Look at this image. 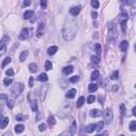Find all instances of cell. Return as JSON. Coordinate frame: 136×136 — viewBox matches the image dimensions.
<instances>
[{
  "label": "cell",
  "mask_w": 136,
  "mask_h": 136,
  "mask_svg": "<svg viewBox=\"0 0 136 136\" xmlns=\"http://www.w3.org/2000/svg\"><path fill=\"white\" fill-rule=\"evenodd\" d=\"M45 69H46V70H51L52 69V63L50 62V61H47V62L45 63Z\"/></svg>",
  "instance_id": "31"
},
{
  "label": "cell",
  "mask_w": 136,
  "mask_h": 136,
  "mask_svg": "<svg viewBox=\"0 0 136 136\" xmlns=\"http://www.w3.org/2000/svg\"><path fill=\"white\" fill-rule=\"evenodd\" d=\"M9 37H3L0 42V55H2L7 50V42H9Z\"/></svg>",
  "instance_id": "5"
},
{
  "label": "cell",
  "mask_w": 136,
  "mask_h": 136,
  "mask_svg": "<svg viewBox=\"0 0 136 136\" xmlns=\"http://www.w3.org/2000/svg\"><path fill=\"white\" fill-rule=\"evenodd\" d=\"M92 16H93V18H94V19H96V18L98 17V14H97V12H93V13H92Z\"/></svg>",
  "instance_id": "50"
},
{
  "label": "cell",
  "mask_w": 136,
  "mask_h": 136,
  "mask_svg": "<svg viewBox=\"0 0 136 136\" xmlns=\"http://www.w3.org/2000/svg\"><path fill=\"white\" fill-rule=\"evenodd\" d=\"M23 90V84L22 83H16L15 85H13L11 88V93L14 97H19L20 94Z\"/></svg>",
  "instance_id": "2"
},
{
  "label": "cell",
  "mask_w": 136,
  "mask_h": 136,
  "mask_svg": "<svg viewBox=\"0 0 136 136\" xmlns=\"http://www.w3.org/2000/svg\"><path fill=\"white\" fill-rule=\"evenodd\" d=\"M0 99H2V100H7V95H4V94H1V95H0Z\"/></svg>",
  "instance_id": "49"
},
{
  "label": "cell",
  "mask_w": 136,
  "mask_h": 136,
  "mask_svg": "<svg viewBox=\"0 0 136 136\" xmlns=\"http://www.w3.org/2000/svg\"><path fill=\"white\" fill-rule=\"evenodd\" d=\"M81 12V7H71L70 10H69V13H70V15L71 16H74V17H76L77 15L79 14V13Z\"/></svg>",
  "instance_id": "8"
},
{
  "label": "cell",
  "mask_w": 136,
  "mask_h": 136,
  "mask_svg": "<svg viewBox=\"0 0 136 136\" xmlns=\"http://www.w3.org/2000/svg\"><path fill=\"white\" fill-rule=\"evenodd\" d=\"M31 107H32V110H33L34 112H37V102H36L35 99L31 101Z\"/></svg>",
  "instance_id": "28"
},
{
  "label": "cell",
  "mask_w": 136,
  "mask_h": 136,
  "mask_svg": "<svg viewBox=\"0 0 136 136\" xmlns=\"http://www.w3.org/2000/svg\"><path fill=\"white\" fill-rule=\"evenodd\" d=\"M89 115L92 117H100L101 115H102V111L97 110V108H95V110H90Z\"/></svg>",
  "instance_id": "10"
},
{
  "label": "cell",
  "mask_w": 136,
  "mask_h": 136,
  "mask_svg": "<svg viewBox=\"0 0 136 136\" xmlns=\"http://www.w3.org/2000/svg\"><path fill=\"white\" fill-rule=\"evenodd\" d=\"M120 113H121V116L122 117L126 115V106H124V104H121L120 105Z\"/></svg>",
  "instance_id": "41"
},
{
  "label": "cell",
  "mask_w": 136,
  "mask_h": 136,
  "mask_svg": "<svg viewBox=\"0 0 136 136\" xmlns=\"http://www.w3.org/2000/svg\"><path fill=\"white\" fill-rule=\"evenodd\" d=\"M97 124V128H96V130H97L98 132H100L101 130L103 129V126H104V123H103L102 121H100V122H98V123H96Z\"/></svg>",
  "instance_id": "37"
},
{
  "label": "cell",
  "mask_w": 136,
  "mask_h": 136,
  "mask_svg": "<svg viewBox=\"0 0 136 136\" xmlns=\"http://www.w3.org/2000/svg\"><path fill=\"white\" fill-rule=\"evenodd\" d=\"M97 89H98V84L92 83V84L88 85V90H89L90 93H94V92H96Z\"/></svg>",
  "instance_id": "22"
},
{
  "label": "cell",
  "mask_w": 136,
  "mask_h": 136,
  "mask_svg": "<svg viewBox=\"0 0 136 136\" xmlns=\"http://www.w3.org/2000/svg\"><path fill=\"white\" fill-rule=\"evenodd\" d=\"M11 61H12V60H11V57H5L3 60V62H2V67H5L7 65H9V64L11 63Z\"/></svg>",
  "instance_id": "33"
},
{
  "label": "cell",
  "mask_w": 136,
  "mask_h": 136,
  "mask_svg": "<svg viewBox=\"0 0 136 136\" xmlns=\"http://www.w3.org/2000/svg\"><path fill=\"white\" fill-rule=\"evenodd\" d=\"M119 48H120L121 51L126 52L127 50H128V48H129V43H128L127 41H122L120 43V45H119Z\"/></svg>",
  "instance_id": "12"
},
{
  "label": "cell",
  "mask_w": 136,
  "mask_h": 136,
  "mask_svg": "<svg viewBox=\"0 0 136 136\" xmlns=\"http://www.w3.org/2000/svg\"><path fill=\"white\" fill-rule=\"evenodd\" d=\"M48 90V85H43L41 87V99L45 100V96H46V92Z\"/></svg>",
  "instance_id": "13"
},
{
  "label": "cell",
  "mask_w": 136,
  "mask_h": 136,
  "mask_svg": "<svg viewBox=\"0 0 136 136\" xmlns=\"http://www.w3.org/2000/svg\"><path fill=\"white\" fill-rule=\"evenodd\" d=\"M100 77V73L98 70H95L94 72L92 73V77H90V79H92V81H96V80H98Z\"/></svg>",
  "instance_id": "21"
},
{
  "label": "cell",
  "mask_w": 136,
  "mask_h": 136,
  "mask_svg": "<svg viewBox=\"0 0 136 136\" xmlns=\"http://www.w3.org/2000/svg\"><path fill=\"white\" fill-rule=\"evenodd\" d=\"M104 119H105V123L106 124H111L113 121V112L111 108H107L104 112Z\"/></svg>",
  "instance_id": "4"
},
{
  "label": "cell",
  "mask_w": 136,
  "mask_h": 136,
  "mask_svg": "<svg viewBox=\"0 0 136 136\" xmlns=\"http://www.w3.org/2000/svg\"><path fill=\"white\" fill-rule=\"evenodd\" d=\"M28 55H29V51H27V50H25V51L21 52V54H20V57H19L20 62H23V61H25L26 58L28 57Z\"/></svg>",
  "instance_id": "19"
},
{
  "label": "cell",
  "mask_w": 136,
  "mask_h": 136,
  "mask_svg": "<svg viewBox=\"0 0 136 136\" xmlns=\"http://www.w3.org/2000/svg\"><path fill=\"white\" fill-rule=\"evenodd\" d=\"M48 123H49L50 126H54V124H55L54 116H49V118H48Z\"/></svg>",
  "instance_id": "30"
},
{
  "label": "cell",
  "mask_w": 136,
  "mask_h": 136,
  "mask_svg": "<svg viewBox=\"0 0 136 136\" xmlns=\"http://www.w3.org/2000/svg\"><path fill=\"white\" fill-rule=\"evenodd\" d=\"M16 120H17V121H23V120H27V116L22 115V114H18V115H16Z\"/></svg>",
  "instance_id": "27"
},
{
  "label": "cell",
  "mask_w": 136,
  "mask_h": 136,
  "mask_svg": "<svg viewBox=\"0 0 136 136\" xmlns=\"http://www.w3.org/2000/svg\"><path fill=\"white\" fill-rule=\"evenodd\" d=\"M31 4V0H23V7H29Z\"/></svg>",
  "instance_id": "48"
},
{
  "label": "cell",
  "mask_w": 136,
  "mask_h": 136,
  "mask_svg": "<svg viewBox=\"0 0 136 136\" xmlns=\"http://www.w3.org/2000/svg\"><path fill=\"white\" fill-rule=\"evenodd\" d=\"M108 33H110L111 41H115L117 37V27L114 22H111L108 25Z\"/></svg>",
  "instance_id": "3"
},
{
  "label": "cell",
  "mask_w": 136,
  "mask_h": 136,
  "mask_svg": "<svg viewBox=\"0 0 136 136\" xmlns=\"http://www.w3.org/2000/svg\"><path fill=\"white\" fill-rule=\"evenodd\" d=\"M12 82H13V80L11 78H5L3 80V84L5 85V86H9L10 84H12Z\"/></svg>",
  "instance_id": "38"
},
{
  "label": "cell",
  "mask_w": 136,
  "mask_h": 136,
  "mask_svg": "<svg viewBox=\"0 0 136 136\" xmlns=\"http://www.w3.org/2000/svg\"><path fill=\"white\" fill-rule=\"evenodd\" d=\"M133 115H136V107H135V106H134V107H133Z\"/></svg>",
  "instance_id": "51"
},
{
  "label": "cell",
  "mask_w": 136,
  "mask_h": 136,
  "mask_svg": "<svg viewBox=\"0 0 136 136\" xmlns=\"http://www.w3.org/2000/svg\"><path fill=\"white\" fill-rule=\"evenodd\" d=\"M28 38H29V30L27 28H23L19 34V39L26 41V39H28Z\"/></svg>",
  "instance_id": "6"
},
{
  "label": "cell",
  "mask_w": 136,
  "mask_h": 136,
  "mask_svg": "<svg viewBox=\"0 0 136 136\" xmlns=\"http://www.w3.org/2000/svg\"><path fill=\"white\" fill-rule=\"evenodd\" d=\"M130 130H131L132 132L136 131V121L135 120L131 121V123H130Z\"/></svg>",
  "instance_id": "36"
},
{
  "label": "cell",
  "mask_w": 136,
  "mask_h": 136,
  "mask_svg": "<svg viewBox=\"0 0 136 136\" xmlns=\"http://www.w3.org/2000/svg\"><path fill=\"white\" fill-rule=\"evenodd\" d=\"M14 105H15L14 100H7V106H9L10 108H13L14 107Z\"/></svg>",
  "instance_id": "43"
},
{
  "label": "cell",
  "mask_w": 136,
  "mask_h": 136,
  "mask_svg": "<svg viewBox=\"0 0 136 136\" xmlns=\"http://www.w3.org/2000/svg\"><path fill=\"white\" fill-rule=\"evenodd\" d=\"M120 25H121V30H122V32H126L127 31V20L120 21Z\"/></svg>",
  "instance_id": "34"
},
{
  "label": "cell",
  "mask_w": 136,
  "mask_h": 136,
  "mask_svg": "<svg viewBox=\"0 0 136 136\" xmlns=\"http://www.w3.org/2000/svg\"><path fill=\"white\" fill-rule=\"evenodd\" d=\"M120 1L124 4H131L132 2H134V0H120Z\"/></svg>",
  "instance_id": "46"
},
{
  "label": "cell",
  "mask_w": 136,
  "mask_h": 136,
  "mask_svg": "<svg viewBox=\"0 0 136 136\" xmlns=\"http://www.w3.org/2000/svg\"><path fill=\"white\" fill-rule=\"evenodd\" d=\"M84 102H85V98L84 97H80L78 101H77V107H82V105L84 104Z\"/></svg>",
  "instance_id": "23"
},
{
  "label": "cell",
  "mask_w": 136,
  "mask_h": 136,
  "mask_svg": "<svg viewBox=\"0 0 136 136\" xmlns=\"http://www.w3.org/2000/svg\"><path fill=\"white\" fill-rule=\"evenodd\" d=\"M90 60H92V62L95 63V64H99V63H100V57H95V55H92V57H90Z\"/></svg>",
  "instance_id": "29"
},
{
  "label": "cell",
  "mask_w": 136,
  "mask_h": 136,
  "mask_svg": "<svg viewBox=\"0 0 136 136\" xmlns=\"http://www.w3.org/2000/svg\"><path fill=\"white\" fill-rule=\"evenodd\" d=\"M38 130H39L41 132H44L45 130H46V124H45V123H41V124L38 126Z\"/></svg>",
  "instance_id": "45"
},
{
  "label": "cell",
  "mask_w": 136,
  "mask_h": 136,
  "mask_svg": "<svg viewBox=\"0 0 136 136\" xmlns=\"http://www.w3.org/2000/svg\"><path fill=\"white\" fill-rule=\"evenodd\" d=\"M33 85H34V78H33V77H31L30 80H29V86L32 87Z\"/></svg>",
  "instance_id": "47"
},
{
  "label": "cell",
  "mask_w": 136,
  "mask_h": 136,
  "mask_svg": "<svg viewBox=\"0 0 136 136\" xmlns=\"http://www.w3.org/2000/svg\"><path fill=\"white\" fill-rule=\"evenodd\" d=\"M90 3H92V7H94V9H98V7H99V1H98V0H92V2H90Z\"/></svg>",
  "instance_id": "35"
},
{
  "label": "cell",
  "mask_w": 136,
  "mask_h": 136,
  "mask_svg": "<svg viewBox=\"0 0 136 136\" xmlns=\"http://www.w3.org/2000/svg\"><path fill=\"white\" fill-rule=\"evenodd\" d=\"M23 130H25V127H23L22 124H17V126H15V132L17 133V134L22 133Z\"/></svg>",
  "instance_id": "18"
},
{
  "label": "cell",
  "mask_w": 136,
  "mask_h": 136,
  "mask_svg": "<svg viewBox=\"0 0 136 136\" xmlns=\"http://www.w3.org/2000/svg\"><path fill=\"white\" fill-rule=\"evenodd\" d=\"M95 50H96V53H97V57H100L101 52H102V49H101L100 44H96L95 45Z\"/></svg>",
  "instance_id": "26"
},
{
  "label": "cell",
  "mask_w": 136,
  "mask_h": 136,
  "mask_svg": "<svg viewBox=\"0 0 136 136\" xmlns=\"http://www.w3.org/2000/svg\"><path fill=\"white\" fill-rule=\"evenodd\" d=\"M73 71V67L72 66H66V67L63 68V73L64 74H69Z\"/></svg>",
  "instance_id": "17"
},
{
  "label": "cell",
  "mask_w": 136,
  "mask_h": 136,
  "mask_svg": "<svg viewBox=\"0 0 136 136\" xmlns=\"http://www.w3.org/2000/svg\"><path fill=\"white\" fill-rule=\"evenodd\" d=\"M78 31V25L74 19H67L63 26L62 35L66 42H70L76 37Z\"/></svg>",
  "instance_id": "1"
},
{
  "label": "cell",
  "mask_w": 136,
  "mask_h": 136,
  "mask_svg": "<svg viewBox=\"0 0 136 136\" xmlns=\"http://www.w3.org/2000/svg\"><path fill=\"white\" fill-rule=\"evenodd\" d=\"M29 70H30V72H32V73L36 72V70H37V65H36L35 63H31L30 65H29Z\"/></svg>",
  "instance_id": "20"
},
{
  "label": "cell",
  "mask_w": 136,
  "mask_h": 136,
  "mask_svg": "<svg viewBox=\"0 0 136 136\" xmlns=\"http://www.w3.org/2000/svg\"><path fill=\"white\" fill-rule=\"evenodd\" d=\"M95 101H96V97H95V96H93V95L88 96V98H87V103H88V104H92V103H94Z\"/></svg>",
  "instance_id": "32"
},
{
  "label": "cell",
  "mask_w": 136,
  "mask_h": 136,
  "mask_svg": "<svg viewBox=\"0 0 136 136\" xmlns=\"http://www.w3.org/2000/svg\"><path fill=\"white\" fill-rule=\"evenodd\" d=\"M118 76H119V72L116 70V71H114V72L112 73L111 79H112V80H117V79H118Z\"/></svg>",
  "instance_id": "40"
},
{
  "label": "cell",
  "mask_w": 136,
  "mask_h": 136,
  "mask_svg": "<svg viewBox=\"0 0 136 136\" xmlns=\"http://www.w3.org/2000/svg\"><path fill=\"white\" fill-rule=\"evenodd\" d=\"M33 16H34L33 11H26V12L23 13V18H25V19H30V18L33 17Z\"/></svg>",
  "instance_id": "16"
},
{
  "label": "cell",
  "mask_w": 136,
  "mask_h": 136,
  "mask_svg": "<svg viewBox=\"0 0 136 136\" xmlns=\"http://www.w3.org/2000/svg\"><path fill=\"white\" fill-rule=\"evenodd\" d=\"M57 51V46H51V47H49L48 48V50H47V53L49 55H53V54H55Z\"/></svg>",
  "instance_id": "15"
},
{
  "label": "cell",
  "mask_w": 136,
  "mask_h": 136,
  "mask_svg": "<svg viewBox=\"0 0 136 136\" xmlns=\"http://www.w3.org/2000/svg\"><path fill=\"white\" fill-rule=\"evenodd\" d=\"M96 128H97V124H96V123L88 124L87 128H86V133H93L94 131H96Z\"/></svg>",
  "instance_id": "14"
},
{
  "label": "cell",
  "mask_w": 136,
  "mask_h": 136,
  "mask_svg": "<svg viewBox=\"0 0 136 136\" xmlns=\"http://www.w3.org/2000/svg\"><path fill=\"white\" fill-rule=\"evenodd\" d=\"M79 76H73V77H71L70 79H69V82L70 83H76V82H78L79 81Z\"/></svg>",
  "instance_id": "39"
},
{
  "label": "cell",
  "mask_w": 136,
  "mask_h": 136,
  "mask_svg": "<svg viewBox=\"0 0 136 136\" xmlns=\"http://www.w3.org/2000/svg\"><path fill=\"white\" fill-rule=\"evenodd\" d=\"M41 7H42L43 10L46 9L47 7V0H41Z\"/></svg>",
  "instance_id": "44"
},
{
  "label": "cell",
  "mask_w": 136,
  "mask_h": 136,
  "mask_svg": "<svg viewBox=\"0 0 136 136\" xmlns=\"http://www.w3.org/2000/svg\"><path fill=\"white\" fill-rule=\"evenodd\" d=\"M9 123V118L7 117H3L0 119V129H5Z\"/></svg>",
  "instance_id": "9"
},
{
  "label": "cell",
  "mask_w": 136,
  "mask_h": 136,
  "mask_svg": "<svg viewBox=\"0 0 136 136\" xmlns=\"http://www.w3.org/2000/svg\"><path fill=\"white\" fill-rule=\"evenodd\" d=\"M76 94H77V89L71 88L70 90H68V93L66 94V98H68V99H73V98L76 97Z\"/></svg>",
  "instance_id": "11"
},
{
  "label": "cell",
  "mask_w": 136,
  "mask_h": 136,
  "mask_svg": "<svg viewBox=\"0 0 136 136\" xmlns=\"http://www.w3.org/2000/svg\"><path fill=\"white\" fill-rule=\"evenodd\" d=\"M5 73H7V76H9V77H13V76H14V71H13L12 68L7 69V70L5 71Z\"/></svg>",
  "instance_id": "42"
},
{
  "label": "cell",
  "mask_w": 136,
  "mask_h": 136,
  "mask_svg": "<svg viewBox=\"0 0 136 136\" xmlns=\"http://www.w3.org/2000/svg\"><path fill=\"white\" fill-rule=\"evenodd\" d=\"M76 132H77V121H73L70 127V130H69V133L70 134H74Z\"/></svg>",
  "instance_id": "24"
},
{
  "label": "cell",
  "mask_w": 136,
  "mask_h": 136,
  "mask_svg": "<svg viewBox=\"0 0 136 136\" xmlns=\"http://www.w3.org/2000/svg\"><path fill=\"white\" fill-rule=\"evenodd\" d=\"M44 34H45V25L44 23H39L38 28H37L36 35H37V37H42Z\"/></svg>",
  "instance_id": "7"
},
{
  "label": "cell",
  "mask_w": 136,
  "mask_h": 136,
  "mask_svg": "<svg viewBox=\"0 0 136 136\" xmlns=\"http://www.w3.org/2000/svg\"><path fill=\"white\" fill-rule=\"evenodd\" d=\"M38 80H39L41 82H47V81H48V76H47L46 73L43 72V73H41V74L38 76Z\"/></svg>",
  "instance_id": "25"
}]
</instances>
